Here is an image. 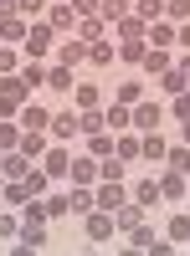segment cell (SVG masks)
Listing matches in <instances>:
<instances>
[{
	"label": "cell",
	"instance_id": "1",
	"mask_svg": "<svg viewBox=\"0 0 190 256\" xmlns=\"http://www.w3.org/2000/svg\"><path fill=\"white\" fill-rule=\"evenodd\" d=\"M47 138H52V144H72V138H82V113L72 108V102H57V108H52Z\"/></svg>",
	"mask_w": 190,
	"mask_h": 256
},
{
	"label": "cell",
	"instance_id": "2",
	"mask_svg": "<svg viewBox=\"0 0 190 256\" xmlns=\"http://www.w3.org/2000/svg\"><path fill=\"white\" fill-rule=\"evenodd\" d=\"M21 52H26L31 62H52V52H57V31H52L47 16L31 20V31H26V41H21Z\"/></svg>",
	"mask_w": 190,
	"mask_h": 256
},
{
	"label": "cell",
	"instance_id": "3",
	"mask_svg": "<svg viewBox=\"0 0 190 256\" xmlns=\"http://www.w3.org/2000/svg\"><path fill=\"white\" fill-rule=\"evenodd\" d=\"M170 123V108H164V98H139L134 102V134H154V128Z\"/></svg>",
	"mask_w": 190,
	"mask_h": 256
},
{
	"label": "cell",
	"instance_id": "4",
	"mask_svg": "<svg viewBox=\"0 0 190 256\" xmlns=\"http://www.w3.org/2000/svg\"><path fill=\"white\" fill-rule=\"evenodd\" d=\"M159 200L164 205H190V180L180 174V169H170V164H159Z\"/></svg>",
	"mask_w": 190,
	"mask_h": 256
},
{
	"label": "cell",
	"instance_id": "5",
	"mask_svg": "<svg viewBox=\"0 0 190 256\" xmlns=\"http://www.w3.org/2000/svg\"><path fill=\"white\" fill-rule=\"evenodd\" d=\"M82 236H88V246H108V241H118V226H113L108 210H88L82 216Z\"/></svg>",
	"mask_w": 190,
	"mask_h": 256
},
{
	"label": "cell",
	"instance_id": "6",
	"mask_svg": "<svg viewBox=\"0 0 190 256\" xmlns=\"http://www.w3.org/2000/svg\"><path fill=\"white\" fill-rule=\"evenodd\" d=\"M52 62H57V67H72V72H82V67H88V41H82V36H57V52H52Z\"/></svg>",
	"mask_w": 190,
	"mask_h": 256
},
{
	"label": "cell",
	"instance_id": "7",
	"mask_svg": "<svg viewBox=\"0 0 190 256\" xmlns=\"http://www.w3.org/2000/svg\"><path fill=\"white\" fill-rule=\"evenodd\" d=\"M36 164L52 174V184H67V169H72V148H67V144H52V148H47V154H41Z\"/></svg>",
	"mask_w": 190,
	"mask_h": 256
},
{
	"label": "cell",
	"instance_id": "8",
	"mask_svg": "<svg viewBox=\"0 0 190 256\" xmlns=\"http://www.w3.org/2000/svg\"><path fill=\"white\" fill-rule=\"evenodd\" d=\"M72 108L77 113H88V108H103V102H108V98H103V82H93V77H77V88H72Z\"/></svg>",
	"mask_w": 190,
	"mask_h": 256
},
{
	"label": "cell",
	"instance_id": "9",
	"mask_svg": "<svg viewBox=\"0 0 190 256\" xmlns=\"http://www.w3.org/2000/svg\"><path fill=\"white\" fill-rule=\"evenodd\" d=\"M170 67H175V52H170V46H149V52H144V62H139V77L154 82V77H164Z\"/></svg>",
	"mask_w": 190,
	"mask_h": 256
},
{
	"label": "cell",
	"instance_id": "10",
	"mask_svg": "<svg viewBox=\"0 0 190 256\" xmlns=\"http://www.w3.org/2000/svg\"><path fill=\"white\" fill-rule=\"evenodd\" d=\"M129 200L144 205V210L164 205V200H159V180H154V174H134V180H129Z\"/></svg>",
	"mask_w": 190,
	"mask_h": 256
},
{
	"label": "cell",
	"instance_id": "11",
	"mask_svg": "<svg viewBox=\"0 0 190 256\" xmlns=\"http://www.w3.org/2000/svg\"><path fill=\"white\" fill-rule=\"evenodd\" d=\"M159 230H164L175 246H190V205H170V216H164Z\"/></svg>",
	"mask_w": 190,
	"mask_h": 256
},
{
	"label": "cell",
	"instance_id": "12",
	"mask_svg": "<svg viewBox=\"0 0 190 256\" xmlns=\"http://www.w3.org/2000/svg\"><path fill=\"white\" fill-rule=\"evenodd\" d=\"M47 20H52V31L57 36H77V10H72V0H57V6H47Z\"/></svg>",
	"mask_w": 190,
	"mask_h": 256
},
{
	"label": "cell",
	"instance_id": "13",
	"mask_svg": "<svg viewBox=\"0 0 190 256\" xmlns=\"http://www.w3.org/2000/svg\"><path fill=\"white\" fill-rule=\"evenodd\" d=\"M103 128H108V134H129V128H134V108H129V102H103Z\"/></svg>",
	"mask_w": 190,
	"mask_h": 256
},
{
	"label": "cell",
	"instance_id": "14",
	"mask_svg": "<svg viewBox=\"0 0 190 256\" xmlns=\"http://www.w3.org/2000/svg\"><path fill=\"white\" fill-rule=\"evenodd\" d=\"M93 195H98V210H108V216H113L118 205H129V184H118V180H98Z\"/></svg>",
	"mask_w": 190,
	"mask_h": 256
},
{
	"label": "cell",
	"instance_id": "15",
	"mask_svg": "<svg viewBox=\"0 0 190 256\" xmlns=\"http://www.w3.org/2000/svg\"><path fill=\"white\" fill-rule=\"evenodd\" d=\"M113 62H118V41L113 36L88 41V72H103V67H113Z\"/></svg>",
	"mask_w": 190,
	"mask_h": 256
},
{
	"label": "cell",
	"instance_id": "16",
	"mask_svg": "<svg viewBox=\"0 0 190 256\" xmlns=\"http://www.w3.org/2000/svg\"><path fill=\"white\" fill-rule=\"evenodd\" d=\"M164 154H170V138L159 134H139V164H164Z\"/></svg>",
	"mask_w": 190,
	"mask_h": 256
},
{
	"label": "cell",
	"instance_id": "17",
	"mask_svg": "<svg viewBox=\"0 0 190 256\" xmlns=\"http://www.w3.org/2000/svg\"><path fill=\"white\" fill-rule=\"evenodd\" d=\"M16 123H21V128H31V134H47V123H52V108H47L41 98H31L26 108H21V118H16Z\"/></svg>",
	"mask_w": 190,
	"mask_h": 256
},
{
	"label": "cell",
	"instance_id": "18",
	"mask_svg": "<svg viewBox=\"0 0 190 256\" xmlns=\"http://www.w3.org/2000/svg\"><path fill=\"white\" fill-rule=\"evenodd\" d=\"M72 88H77V72H72V67H57V62H52V72H47V92L62 102V98H72Z\"/></svg>",
	"mask_w": 190,
	"mask_h": 256
},
{
	"label": "cell",
	"instance_id": "19",
	"mask_svg": "<svg viewBox=\"0 0 190 256\" xmlns=\"http://www.w3.org/2000/svg\"><path fill=\"white\" fill-rule=\"evenodd\" d=\"M31 169H36V159H26L21 148H6V154H0V174L6 180H26Z\"/></svg>",
	"mask_w": 190,
	"mask_h": 256
},
{
	"label": "cell",
	"instance_id": "20",
	"mask_svg": "<svg viewBox=\"0 0 190 256\" xmlns=\"http://www.w3.org/2000/svg\"><path fill=\"white\" fill-rule=\"evenodd\" d=\"M98 184H67V200H72V220H82L88 210H98Z\"/></svg>",
	"mask_w": 190,
	"mask_h": 256
},
{
	"label": "cell",
	"instance_id": "21",
	"mask_svg": "<svg viewBox=\"0 0 190 256\" xmlns=\"http://www.w3.org/2000/svg\"><path fill=\"white\" fill-rule=\"evenodd\" d=\"M108 31H113V41H149V26H144V20H139L134 10L123 16V20H113Z\"/></svg>",
	"mask_w": 190,
	"mask_h": 256
},
{
	"label": "cell",
	"instance_id": "22",
	"mask_svg": "<svg viewBox=\"0 0 190 256\" xmlns=\"http://www.w3.org/2000/svg\"><path fill=\"white\" fill-rule=\"evenodd\" d=\"M67 184H98V159H93V154H72Z\"/></svg>",
	"mask_w": 190,
	"mask_h": 256
},
{
	"label": "cell",
	"instance_id": "23",
	"mask_svg": "<svg viewBox=\"0 0 190 256\" xmlns=\"http://www.w3.org/2000/svg\"><path fill=\"white\" fill-rule=\"evenodd\" d=\"M113 144H118V134L98 128V134H82V154H93V159H108V154H113Z\"/></svg>",
	"mask_w": 190,
	"mask_h": 256
},
{
	"label": "cell",
	"instance_id": "24",
	"mask_svg": "<svg viewBox=\"0 0 190 256\" xmlns=\"http://www.w3.org/2000/svg\"><path fill=\"white\" fill-rule=\"evenodd\" d=\"M47 216H52V226L72 220V200H67V184H52V195H47Z\"/></svg>",
	"mask_w": 190,
	"mask_h": 256
},
{
	"label": "cell",
	"instance_id": "25",
	"mask_svg": "<svg viewBox=\"0 0 190 256\" xmlns=\"http://www.w3.org/2000/svg\"><path fill=\"white\" fill-rule=\"evenodd\" d=\"M26 31H31L26 16H0V41H6V46H21V41H26Z\"/></svg>",
	"mask_w": 190,
	"mask_h": 256
},
{
	"label": "cell",
	"instance_id": "26",
	"mask_svg": "<svg viewBox=\"0 0 190 256\" xmlns=\"http://www.w3.org/2000/svg\"><path fill=\"white\" fill-rule=\"evenodd\" d=\"M144 216H149V210H144V205H134V200H129V205H118V210H113V226H118V236H129L134 226H144Z\"/></svg>",
	"mask_w": 190,
	"mask_h": 256
},
{
	"label": "cell",
	"instance_id": "27",
	"mask_svg": "<svg viewBox=\"0 0 190 256\" xmlns=\"http://www.w3.org/2000/svg\"><path fill=\"white\" fill-rule=\"evenodd\" d=\"M47 72H52V62H21V82H26V88L31 92H41V88H47Z\"/></svg>",
	"mask_w": 190,
	"mask_h": 256
},
{
	"label": "cell",
	"instance_id": "28",
	"mask_svg": "<svg viewBox=\"0 0 190 256\" xmlns=\"http://www.w3.org/2000/svg\"><path fill=\"white\" fill-rule=\"evenodd\" d=\"M21 190H26V195H31V200H47V195H52V174H47V169H41V164H36V169H31V174H26V180H21Z\"/></svg>",
	"mask_w": 190,
	"mask_h": 256
},
{
	"label": "cell",
	"instance_id": "29",
	"mask_svg": "<svg viewBox=\"0 0 190 256\" xmlns=\"http://www.w3.org/2000/svg\"><path fill=\"white\" fill-rule=\"evenodd\" d=\"M175 36H180L175 20H149V46H170L175 52Z\"/></svg>",
	"mask_w": 190,
	"mask_h": 256
},
{
	"label": "cell",
	"instance_id": "30",
	"mask_svg": "<svg viewBox=\"0 0 190 256\" xmlns=\"http://www.w3.org/2000/svg\"><path fill=\"white\" fill-rule=\"evenodd\" d=\"M16 241H26V246H36V251H47L52 246V220H41V226H21V236Z\"/></svg>",
	"mask_w": 190,
	"mask_h": 256
},
{
	"label": "cell",
	"instance_id": "31",
	"mask_svg": "<svg viewBox=\"0 0 190 256\" xmlns=\"http://www.w3.org/2000/svg\"><path fill=\"white\" fill-rule=\"evenodd\" d=\"M98 180H118V184H129L134 174H129V164H123L118 154H108V159H98Z\"/></svg>",
	"mask_w": 190,
	"mask_h": 256
},
{
	"label": "cell",
	"instance_id": "32",
	"mask_svg": "<svg viewBox=\"0 0 190 256\" xmlns=\"http://www.w3.org/2000/svg\"><path fill=\"white\" fill-rule=\"evenodd\" d=\"M47 148H52L47 134H31V128H21V154H26V159H41Z\"/></svg>",
	"mask_w": 190,
	"mask_h": 256
},
{
	"label": "cell",
	"instance_id": "33",
	"mask_svg": "<svg viewBox=\"0 0 190 256\" xmlns=\"http://www.w3.org/2000/svg\"><path fill=\"white\" fill-rule=\"evenodd\" d=\"M144 88H149V82H144V77L134 72L129 82H118V92H113V98H118V102H129V108H134V102H139V98H149V92H144Z\"/></svg>",
	"mask_w": 190,
	"mask_h": 256
},
{
	"label": "cell",
	"instance_id": "34",
	"mask_svg": "<svg viewBox=\"0 0 190 256\" xmlns=\"http://www.w3.org/2000/svg\"><path fill=\"white\" fill-rule=\"evenodd\" d=\"M134 10V0H98V16H103V26H113V20H123Z\"/></svg>",
	"mask_w": 190,
	"mask_h": 256
},
{
	"label": "cell",
	"instance_id": "35",
	"mask_svg": "<svg viewBox=\"0 0 190 256\" xmlns=\"http://www.w3.org/2000/svg\"><path fill=\"white\" fill-rule=\"evenodd\" d=\"M144 52H149V41H118V62H123V67H134V72H139Z\"/></svg>",
	"mask_w": 190,
	"mask_h": 256
},
{
	"label": "cell",
	"instance_id": "36",
	"mask_svg": "<svg viewBox=\"0 0 190 256\" xmlns=\"http://www.w3.org/2000/svg\"><path fill=\"white\" fill-rule=\"evenodd\" d=\"M16 236H21V210H11V205H0V241L11 246Z\"/></svg>",
	"mask_w": 190,
	"mask_h": 256
},
{
	"label": "cell",
	"instance_id": "37",
	"mask_svg": "<svg viewBox=\"0 0 190 256\" xmlns=\"http://www.w3.org/2000/svg\"><path fill=\"white\" fill-rule=\"evenodd\" d=\"M123 241H129V246H139V251H149V246L159 241V226H149V220H144V226H134Z\"/></svg>",
	"mask_w": 190,
	"mask_h": 256
},
{
	"label": "cell",
	"instance_id": "38",
	"mask_svg": "<svg viewBox=\"0 0 190 256\" xmlns=\"http://www.w3.org/2000/svg\"><path fill=\"white\" fill-rule=\"evenodd\" d=\"M154 88H159V98H164V102H170L175 92H185V88H190V82H185V77H180V72L170 67V72H164V77H154Z\"/></svg>",
	"mask_w": 190,
	"mask_h": 256
},
{
	"label": "cell",
	"instance_id": "39",
	"mask_svg": "<svg viewBox=\"0 0 190 256\" xmlns=\"http://www.w3.org/2000/svg\"><path fill=\"white\" fill-rule=\"evenodd\" d=\"M113 154L123 159V164H139V134L129 128V134H118V144H113Z\"/></svg>",
	"mask_w": 190,
	"mask_h": 256
},
{
	"label": "cell",
	"instance_id": "40",
	"mask_svg": "<svg viewBox=\"0 0 190 256\" xmlns=\"http://www.w3.org/2000/svg\"><path fill=\"white\" fill-rule=\"evenodd\" d=\"M21 62H26V52H21V46H6V41H0V77L21 72Z\"/></svg>",
	"mask_w": 190,
	"mask_h": 256
},
{
	"label": "cell",
	"instance_id": "41",
	"mask_svg": "<svg viewBox=\"0 0 190 256\" xmlns=\"http://www.w3.org/2000/svg\"><path fill=\"white\" fill-rule=\"evenodd\" d=\"M41 220H52L47 200H26V205H21V226H41Z\"/></svg>",
	"mask_w": 190,
	"mask_h": 256
},
{
	"label": "cell",
	"instance_id": "42",
	"mask_svg": "<svg viewBox=\"0 0 190 256\" xmlns=\"http://www.w3.org/2000/svg\"><path fill=\"white\" fill-rule=\"evenodd\" d=\"M134 16L149 26V20H164V0H134Z\"/></svg>",
	"mask_w": 190,
	"mask_h": 256
},
{
	"label": "cell",
	"instance_id": "43",
	"mask_svg": "<svg viewBox=\"0 0 190 256\" xmlns=\"http://www.w3.org/2000/svg\"><path fill=\"white\" fill-rule=\"evenodd\" d=\"M164 164L185 174V169H190V144H175V138H170V154H164Z\"/></svg>",
	"mask_w": 190,
	"mask_h": 256
},
{
	"label": "cell",
	"instance_id": "44",
	"mask_svg": "<svg viewBox=\"0 0 190 256\" xmlns=\"http://www.w3.org/2000/svg\"><path fill=\"white\" fill-rule=\"evenodd\" d=\"M164 108H170V118H175V123H185V118H190V88H185V92H175Z\"/></svg>",
	"mask_w": 190,
	"mask_h": 256
},
{
	"label": "cell",
	"instance_id": "45",
	"mask_svg": "<svg viewBox=\"0 0 190 256\" xmlns=\"http://www.w3.org/2000/svg\"><path fill=\"white\" fill-rule=\"evenodd\" d=\"M47 6H52V0H16V16H26V20H41V16H47Z\"/></svg>",
	"mask_w": 190,
	"mask_h": 256
},
{
	"label": "cell",
	"instance_id": "46",
	"mask_svg": "<svg viewBox=\"0 0 190 256\" xmlns=\"http://www.w3.org/2000/svg\"><path fill=\"white\" fill-rule=\"evenodd\" d=\"M164 20L185 26V20H190V0H164Z\"/></svg>",
	"mask_w": 190,
	"mask_h": 256
},
{
	"label": "cell",
	"instance_id": "47",
	"mask_svg": "<svg viewBox=\"0 0 190 256\" xmlns=\"http://www.w3.org/2000/svg\"><path fill=\"white\" fill-rule=\"evenodd\" d=\"M0 148H21V123H16V118H11V123L0 118Z\"/></svg>",
	"mask_w": 190,
	"mask_h": 256
},
{
	"label": "cell",
	"instance_id": "48",
	"mask_svg": "<svg viewBox=\"0 0 190 256\" xmlns=\"http://www.w3.org/2000/svg\"><path fill=\"white\" fill-rule=\"evenodd\" d=\"M144 256H180V246H175V241H170V236L159 230V241H154L149 251H144Z\"/></svg>",
	"mask_w": 190,
	"mask_h": 256
},
{
	"label": "cell",
	"instance_id": "49",
	"mask_svg": "<svg viewBox=\"0 0 190 256\" xmlns=\"http://www.w3.org/2000/svg\"><path fill=\"white\" fill-rule=\"evenodd\" d=\"M72 10H77L82 20H88V16H98V0H72Z\"/></svg>",
	"mask_w": 190,
	"mask_h": 256
},
{
	"label": "cell",
	"instance_id": "50",
	"mask_svg": "<svg viewBox=\"0 0 190 256\" xmlns=\"http://www.w3.org/2000/svg\"><path fill=\"white\" fill-rule=\"evenodd\" d=\"M6 256H41V251H36V246H26V241H11V251H6Z\"/></svg>",
	"mask_w": 190,
	"mask_h": 256
},
{
	"label": "cell",
	"instance_id": "51",
	"mask_svg": "<svg viewBox=\"0 0 190 256\" xmlns=\"http://www.w3.org/2000/svg\"><path fill=\"white\" fill-rule=\"evenodd\" d=\"M175 46H180V52H190V20L180 26V36H175Z\"/></svg>",
	"mask_w": 190,
	"mask_h": 256
},
{
	"label": "cell",
	"instance_id": "52",
	"mask_svg": "<svg viewBox=\"0 0 190 256\" xmlns=\"http://www.w3.org/2000/svg\"><path fill=\"white\" fill-rule=\"evenodd\" d=\"M175 72H180V77L190 82V52H180V62H175Z\"/></svg>",
	"mask_w": 190,
	"mask_h": 256
},
{
	"label": "cell",
	"instance_id": "53",
	"mask_svg": "<svg viewBox=\"0 0 190 256\" xmlns=\"http://www.w3.org/2000/svg\"><path fill=\"white\" fill-rule=\"evenodd\" d=\"M118 256H144V251H139V246H129V241H123V246H118Z\"/></svg>",
	"mask_w": 190,
	"mask_h": 256
},
{
	"label": "cell",
	"instance_id": "54",
	"mask_svg": "<svg viewBox=\"0 0 190 256\" xmlns=\"http://www.w3.org/2000/svg\"><path fill=\"white\" fill-rule=\"evenodd\" d=\"M175 144H190V118L180 123V138H175Z\"/></svg>",
	"mask_w": 190,
	"mask_h": 256
},
{
	"label": "cell",
	"instance_id": "55",
	"mask_svg": "<svg viewBox=\"0 0 190 256\" xmlns=\"http://www.w3.org/2000/svg\"><path fill=\"white\" fill-rule=\"evenodd\" d=\"M6 184H11V180H6V174H0V195H6Z\"/></svg>",
	"mask_w": 190,
	"mask_h": 256
},
{
	"label": "cell",
	"instance_id": "56",
	"mask_svg": "<svg viewBox=\"0 0 190 256\" xmlns=\"http://www.w3.org/2000/svg\"><path fill=\"white\" fill-rule=\"evenodd\" d=\"M82 256H98V251H82Z\"/></svg>",
	"mask_w": 190,
	"mask_h": 256
},
{
	"label": "cell",
	"instance_id": "57",
	"mask_svg": "<svg viewBox=\"0 0 190 256\" xmlns=\"http://www.w3.org/2000/svg\"><path fill=\"white\" fill-rule=\"evenodd\" d=\"M185 180H190V169H185Z\"/></svg>",
	"mask_w": 190,
	"mask_h": 256
},
{
	"label": "cell",
	"instance_id": "58",
	"mask_svg": "<svg viewBox=\"0 0 190 256\" xmlns=\"http://www.w3.org/2000/svg\"><path fill=\"white\" fill-rule=\"evenodd\" d=\"M0 154H6V148H0Z\"/></svg>",
	"mask_w": 190,
	"mask_h": 256
}]
</instances>
